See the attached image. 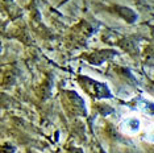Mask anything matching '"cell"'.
Masks as SVG:
<instances>
[{
  "label": "cell",
  "mask_w": 154,
  "mask_h": 153,
  "mask_svg": "<svg viewBox=\"0 0 154 153\" xmlns=\"http://www.w3.org/2000/svg\"><path fill=\"white\" fill-rule=\"evenodd\" d=\"M80 83L85 87L87 92H90L92 96L95 98H106V96H111L109 91H108L106 85H101V83L96 82V81H91V79L82 76L80 78Z\"/></svg>",
  "instance_id": "6da1fadb"
}]
</instances>
